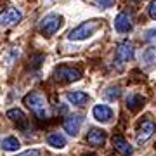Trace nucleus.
<instances>
[{"label":"nucleus","instance_id":"obj_1","mask_svg":"<svg viewBox=\"0 0 156 156\" xmlns=\"http://www.w3.org/2000/svg\"><path fill=\"white\" fill-rule=\"evenodd\" d=\"M24 104L37 115L40 120H47L49 118V102L45 99L42 92H30L24 95Z\"/></svg>","mask_w":156,"mask_h":156},{"label":"nucleus","instance_id":"obj_2","mask_svg":"<svg viewBox=\"0 0 156 156\" xmlns=\"http://www.w3.org/2000/svg\"><path fill=\"white\" fill-rule=\"evenodd\" d=\"M101 26H102V23H101L99 19H90V21H85V23H82L80 26H76L75 30H71V31L68 33V38L73 40V42L87 40V38H90V37H92V35H94Z\"/></svg>","mask_w":156,"mask_h":156},{"label":"nucleus","instance_id":"obj_3","mask_svg":"<svg viewBox=\"0 0 156 156\" xmlns=\"http://www.w3.org/2000/svg\"><path fill=\"white\" fill-rule=\"evenodd\" d=\"M54 78L61 83H69V82H76L82 78V71L76 68H69V66H59L54 71Z\"/></svg>","mask_w":156,"mask_h":156},{"label":"nucleus","instance_id":"obj_4","mask_svg":"<svg viewBox=\"0 0 156 156\" xmlns=\"http://www.w3.org/2000/svg\"><path fill=\"white\" fill-rule=\"evenodd\" d=\"M62 26V17L57 16V14H49L42 19V24H40V30L45 37H52L57 30Z\"/></svg>","mask_w":156,"mask_h":156},{"label":"nucleus","instance_id":"obj_5","mask_svg":"<svg viewBox=\"0 0 156 156\" xmlns=\"http://www.w3.org/2000/svg\"><path fill=\"white\" fill-rule=\"evenodd\" d=\"M154 132H156V122H153V120H144V122L140 123V127L137 128V135H135L137 144L147 142L154 135Z\"/></svg>","mask_w":156,"mask_h":156},{"label":"nucleus","instance_id":"obj_6","mask_svg":"<svg viewBox=\"0 0 156 156\" xmlns=\"http://www.w3.org/2000/svg\"><path fill=\"white\" fill-rule=\"evenodd\" d=\"M23 14L17 11L16 7H9L0 14V24L2 26H11V24H16V23L21 21Z\"/></svg>","mask_w":156,"mask_h":156},{"label":"nucleus","instance_id":"obj_7","mask_svg":"<svg viewBox=\"0 0 156 156\" xmlns=\"http://www.w3.org/2000/svg\"><path fill=\"white\" fill-rule=\"evenodd\" d=\"M82 123H83V118L80 116V115H73V116H68L62 123V128L66 130L69 135H78L80 132V127H82Z\"/></svg>","mask_w":156,"mask_h":156},{"label":"nucleus","instance_id":"obj_8","mask_svg":"<svg viewBox=\"0 0 156 156\" xmlns=\"http://www.w3.org/2000/svg\"><path fill=\"white\" fill-rule=\"evenodd\" d=\"M132 28H134V24H132L130 16L125 12H120L115 19V30L118 33H128V31H132Z\"/></svg>","mask_w":156,"mask_h":156},{"label":"nucleus","instance_id":"obj_9","mask_svg":"<svg viewBox=\"0 0 156 156\" xmlns=\"http://www.w3.org/2000/svg\"><path fill=\"white\" fill-rule=\"evenodd\" d=\"M134 57V45L130 42H122L116 47V59L120 62H128Z\"/></svg>","mask_w":156,"mask_h":156},{"label":"nucleus","instance_id":"obj_10","mask_svg":"<svg viewBox=\"0 0 156 156\" xmlns=\"http://www.w3.org/2000/svg\"><path fill=\"white\" fill-rule=\"evenodd\" d=\"M92 115H94V118L97 122L108 123L113 118V109L109 106H106V104H97V106H94V109H92Z\"/></svg>","mask_w":156,"mask_h":156},{"label":"nucleus","instance_id":"obj_11","mask_svg":"<svg viewBox=\"0 0 156 156\" xmlns=\"http://www.w3.org/2000/svg\"><path fill=\"white\" fill-rule=\"evenodd\" d=\"M106 140V132L101 130V128H90V132L87 134V144L92 147H99L104 144Z\"/></svg>","mask_w":156,"mask_h":156},{"label":"nucleus","instance_id":"obj_12","mask_svg":"<svg viewBox=\"0 0 156 156\" xmlns=\"http://www.w3.org/2000/svg\"><path fill=\"white\" fill-rule=\"evenodd\" d=\"M66 101L76 108H83L89 102V95L82 92V90H75V92H68L66 94Z\"/></svg>","mask_w":156,"mask_h":156},{"label":"nucleus","instance_id":"obj_13","mask_svg":"<svg viewBox=\"0 0 156 156\" xmlns=\"http://www.w3.org/2000/svg\"><path fill=\"white\" fill-rule=\"evenodd\" d=\"M113 147H115L120 154H123V156H132V154H134V147L128 144L123 137H120V135L113 137Z\"/></svg>","mask_w":156,"mask_h":156},{"label":"nucleus","instance_id":"obj_14","mask_svg":"<svg viewBox=\"0 0 156 156\" xmlns=\"http://www.w3.org/2000/svg\"><path fill=\"white\" fill-rule=\"evenodd\" d=\"M144 97L142 95H139V94H128L127 95V108L130 109V111H139L140 108L144 106Z\"/></svg>","mask_w":156,"mask_h":156},{"label":"nucleus","instance_id":"obj_15","mask_svg":"<svg viewBox=\"0 0 156 156\" xmlns=\"http://www.w3.org/2000/svg\"><path fill=\"white\" fill-rule=\"evenodd\" d=\"M47 144L52 146V147H56V149H62V147H66V139H64V135L61 134H49L47 135Z\"/></svg>","mask_w":156,"mask_h":156},{"label":"nucleus","instance_id":"obj_16","mask_svg":"<svg viewBox=\"0 0 156 156\" xmlns=\"http://www.w3.org/2000/svg\"><path fill=\"white\" fill-rule=\"evenodd\" d=\"M140 61L144 62L146 66H153V64H156V45H153V47H149V49H146L144 52H142Z\"/></svg>","mask_w":156,"mask_h":156},{"label":"nucleus","instance_id":"obj_17","mask_svg":"<svg viewBox=\"0 0 156 156\" xmlns=\"http://www.w3.org/2000/svg\"><path fill=\"white\" fill-rule=\"evenodd\" d=\"M19 147H21V142L16 137H5L2 140V149H5V151H17Z\"/></svg>","mask_w":156,"mask_h":156},{"label":"nucleus","instance_id":"obj_18","mask_svg":"<svg viewBox=\"0 0 156 156\" xmlns=\"http://www.w3.org/2000/svg\"><path fill=\"white\" fill-rule=\"evenodd\" d=\"M7 118L12 120V122H16V123H24L26 122V115H24L21 109H17V108L9 109V111H7Z\"/></svg>","mask_w":156,"mask_h":156},{"label":"nucleus","instance_id":"obj_19","mask_svg":"<svg viewBox=\"0 0 156 156\" xmlns=\"http://www.w3.org/2000/svg\"><path fill=\"white\" fill-rule=\"evenodd\" d=\"M104 95H106L109 101H116L118 97H120V89H118V87H109Z\"/></svg>","mask_w":156,"mask_h":156},{"label":"nucleus","instance_id":"obj_20","mask_svg":"<svg viewBox=\"0 0 156 156\" xmlns=\"http://www.w3.org/2000/svg\"><path fill=\"white\" fill-rule=\"evenodd\" d=\"M116 0H95V4L101 7V9H109V7L115 5Z\"/></svg>","mask_w":156,"mask_h":156},{"label":"nucleus","instance_id":"obj_21","mask_svg":"<svg viewBox=\"0 0 156 156\" xmlns=\"http://www.w3.org/2000/svg\"><path fill=\"white\" fill-rule=\"evenodd\" d=\"M144 40L149 42V44H153V45H156V30H149V31L146 33Z\"/></svg>","mask_w":156,"mask_h":156},{"label":"nucleus","instance_id":"obj_22","mask_svg":"<svg viewBox=\"0 0 156 156\" xmlns=\"http://www.w3.org/2000/svg\"><path fill=\"white\" fill-rule=\"evenodd\" d=\"M147 12H149V16L153 17V19H156V0H153V2H151V5H149V9H147Z\"/></svg>","mask_w":156,"mask_h":156},{"label":"nucleus","instance_id":"obj_23","mask_svg":"<svg viewBox=\"0 0 156 156\" xmlns=\"http://www.w3.org/2000/svg\"><path fill=\"white\" fill-rule=\"evenodd\" d=\"M19 156H42V154H40V151H37V149H30V151H24V153L19 154Z\"/></svg>","mask_w":156,"mask_h":156},{"label":"nucleus","instance_id":"obj_24","mask_svg":"<svg viewBox=\"0 0 156 156\" xmlns=\"http://www.w3.org/2000/svg\"><path fill=\"white\" fill-rule=\"evenodd\" d=\"M85 156H95V154H85Z\"/></svg>","mask_w":156,"mask_h":156}]
</instances>
